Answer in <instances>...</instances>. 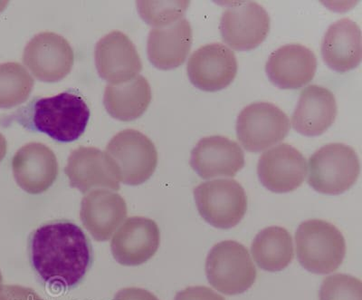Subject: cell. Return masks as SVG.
<instances>
[{
    "mask_svg": "<svg viewBox=\"0 0 362 300\" xmlns=\"http://www.w3.org/2000/svg\"><path fill=\"white\" fill-rule=\"evenodd\" d=\"M260 182L267 190L286 193L298 189L307 173V162L296 148L281 144L262 154L257 166Z\"/></svg>",
    "mask_w": 362,
    "mask_h": 300,
    "instance_id": "4fadbf2b",
    "label": "cell"
},
{
    "mask_svg": "<svg viewBox=\"0 0 362 300\" xmlns=\"http://www.w3.org/2000/svg\"><path fill=\"white\" fill-rule=\"evenodd\" d=\"M290 128L286 112L266 102L245 106L237 121L238 139L250 153H259L283 141Z\"/></svg>",
    "mask_w": 362,
    "mask_h": 300,
    "instance_id": "ba28073f",
    "label": "cell"
},
{
    "mask_svg": "<svg viewBox=\"0 0 362 300\" xmlns=\"http://www.w3.org/2000/svg\"><path fill=\"white\" fill-rule=\"evenodd\" d=\"M2 282H3V277H2V275H1V272H0V285H1Z\"/></svg>",
    "mask_w": 362,
    "mask_h": 300,
    "instance_id": "1f68e13d",
    "label": "cell"
},
{
    "mask_svg": "<svg viewBox=\"0 0 362 300\" xmlns=\"http://www.w3.org/2000/svg\"><path fill=\"white\" fill-rule=\"evenodd\" d=\"M174 300H226L214 290L206 287H189L182 292L177 293Z\"/></svg>",
    "mask_w": 362,
    "mask_h": 300,
    "instance_id": "83f0119b",
    "label": "cell"
},
{
    "mask_svg": "<svg viewBox=\"0 0 362 300\" xmlns=\"http://www.w3.org/2000/svg\"><path fill=\"white\" fill-rule=\"evenodd\" d=\"M190 166L202 179L234 177L245 166V154L235 141L213 135L202 138L193 148Z\"/></svg>",
    "mask_w": 362,
    "mask_h": 300,
    "instance_id": "e0dca14e",
    "label": "cell"
},
{
    "mask_svg": "<svg viewBox=\"0 0 362 300\" xmlns=\"http://www.w3.org/2000/svg\"><path fill=\"white\" fill-rule=\"evenodd\" d=\"M320 300H362V283L346 274L329 276L322 283Z\"/></svg>",
    "mask_w": 362,
    "mask_h": 300,
    "instance_id": "4316f807",
    "label": "cell"
},
{
    "mask_svg": "<svg viewBox=\"0 0 362 300\" xmlns=\"http://www.w3.org/2000/svg\"><path fill=\"white\" fill-rule=\"evenodd\" d=\"M192 45V25L182 18L166 27L151 29L148 38V57L158 69H177L185 62Z\"/></svg>",
    "mask_w": 362,
    "mask_h": 300,
    "instance_id": "44dd1931",
    "label": "cell"
},
{
    "mask_svg": "<svg viewBox=\"0 0 362 300\" xmlns=\"http://www.w3.org/2000/svg\"><path fill=\"white\" fill-rule=\"evenodd\" d=\"M89 118L90 109L82 96L66 91L37 99L25 127L59 143H71L85 133Z\"/></svg>",
    "mask_w": 362,
    "mask_h": 300,
    "instance_id": "7a4b0ae2",
    "label": "cell"
},
{
    "mask_svg": "<svg viewBox=\"0 0 362 300\" xmlns=\"http://www.w3.org/2000/svg\"><path fill=\"white\" fill-rule=\"evenodd\" d=\"M13 175L19 187L30 195H40L57 180L59 167L56 154L40 143H29L12 160Z\"/></svg>",
    "mask_w": 362,
    "mask_h": 300,
    "instance_id": "2e32d148",
    "label": "cell"
},
{
    "mask_svg": "<svg viewBox=\"0 0 362 300\" xmlns=\"http://www.w3.org/2000/svg\"><path fill=\"white\" fill-rule=\"evenodd\" d=\"M322 56L329 69L337 72L356 69L362 58L360 25L350 18L329 25L323 37Z\"/></svg>",
    "mask_w": 362,
    "mask_h": 300,
    "instance_id": "7402d4cb",
    "label": "cell"
},
{
    "mask_svg": "<svg viewBox=\"0 0 362 300\" xmlns=\"http://www.w3.org/2000/svg\"><path fill=\"white\" fill-rule=\"evenodd\" d=\"M317 58L308 47L289 44L271 54L266 64L268 79L281 89H298L312 81Z\"/></svg>",
    "mask_w": 362,
    "mask_h": 300,
    "instance_id": "ac0fdd59",
    "label": "cell"
},
{
    "mask_svg": "<svg viewBox=\"0 0 362 300\" xmlns=\"http://www.w3.org/2000/svg\"><path fill=\"white\" fill-rule=\"evenodd\" d=\"M105 154L117 170L119 182L140 185L153 176L158 151L153 141L134 129L119 132L110 141Z\"/></svg>",
    "mask_w": 362,
    "mask_h": 300,
    "instance_id": "8992f818",
    "label": "cell"
},
{
    "mask_svg": "<svg viewBox=\"0 0 362 300\" xmlns=\"http://www.w3.org/2000/svg\"><path fill=\"white\" fill-rule=\"evenodd\" d=\"M200 216L218 229H231L243 219L247 211V196L243 187L233 179L200 183L194 190Z\"/></svg>",
    "mask_w": 362,
    "mask_h": 300,
    "instance_id": "52a82bcc",
    "label": "cell"
},
{
    "mask_svg": "<svg viewBox=\"0 0 362 300\" xmlns=\"http://www.w3.org/2000/svg\"><path fill=\"white\" fill-rule=\"evenodd\" d=\"M251 251L261 269L270 272H281L293 260V238L286 229L272 226L257 235Z\"/></svg>",
    "mask_w": 362,
    "mask_h": 300,
    "instance_id": "cb8c5ba5",
    "label": "cell"
},
{
    "mask_svg": "<svg viewBox=\"0 0 362 300\" xmlns=\"http://www.w3.org/2000/svg\"><path fill=\"white\" fill-rule=\"evenodd\" d=\"M360 173V159L354 148L329 144L310 157L308 183L323 195H339L355 185Z\"/></svg>",
    "mask_w": 362,
    "mask_h": 300,
    "instance_id": "277c9868",
    "label": "cell"
},
{
    "mask_svg": "<svg viewBox=\"0 0 362 300\" xmlns=\"http://www.w3.org/2000/svg\"><path fill=\"white\" fill-rule=\"evenodd\" d=\"M113 300H160L153 293L140 288H125L119 290Z\"/></svg>",
    "mask_w": 362,
    "mask_h": 300,
    "instance_id": "f546056e",
    "label": "cell"
},
{
    "mask_svg": "<svg viewBox=\"0 0 362 300\" xmlns=\"http://www.w3.org/2000/svg\"><path fill=\"white\" fill-rule=\"evenodd\" d=\"M337 104L325 87L312 85L303 89L292 116L294 130L305 137H319L334 125Z\"/></svg>",
    "mask_w": 362,
    "mask_h": 300,
    "instance_id": "ffe728a7",
    "label": "cell"
},
{
    "mask_svg": "<svg viewBox=\"0 0 362 300\" xmlns=\"http://www.w3.org/2000/svg\"><path fill=\"white\" fill-rule=\"evenodd\" d=\"M187 70L190 82L197 88L206 92L221 91L234 81L238 60L225 45L208 44L190 56Z\"/></svg>",
    "mask_w": 362,
    "mask_h": 300,
    "instance_id": "8fae6325",
    "label": "cell"
},
{
    "mask_svg": "<svg viewBox=\"0 0 362 300\" xmlns=\"http://www.w3.org/2000/svg\"><path fill=\"white\" fill-rule=\"evenodd\" d=\"M151 102V88L144 76L130 81L106 86L103 104L109 115L122 122L141 117Z\"/></svg>",
    "mask_w": 362,
    "mask_h": 300,
    "instance_id": "603a6c76",
    "label": "cell"
},
{
    "mask_svg": "<svg viewBox=\"0 0 362 300\" xmlns=\"http://www.w3.org/2000/svg\"><path fill=\"white\" fill-rule=\"evenodd\" d=\"M206 274L213 288L223 294H242L254 285L257 269L243 244L225 241L211 248L206 261Z\"/></svg>",
    "mask_w": 362,
    "mask_h": 300,
    "instance_id": "5b68a950",
    "label": "cell"
},
{
    "mask_svg": "<svg viewBox=\"0 0 362 300\" xmlns=\"http://www.w3.org/2000/svg\"><path fill=\"white\" fill-rule=\"evenodd\" d=\"M160 244V232L153 219L131 217L113 235L111 250L122 266H139L156 254Z\"/></svg>",
    "mask_w": 362,
    "mask_h": 300,
    "instance_id": "7c38bea8",
    "label": "cell"
},
{
    "mask_svg": "<svg viewBox=\"0 0 362 300\" xmlns=\"http://www.w3.org/2000/svg\"><path fill=\"white\" fill-rule=\"evenodd\" d=\"M34 79L21 64H0V108H11L27 101Z\"/></svg>",
    "mask_w": 362,
    "mask_h": 300,
    "instance_id": "d4e9b609",
    "label": "cell"
},
{
    "mask_svg": "<svg viewBox=\"0 0 362 300\" xmlns=\"http://www.w3.org/2000/svg\"><path fill=\"white\" fill-rule=\"evenodd\" d=\"M70 185L87 193L95 188L118 191L117 170L107 154L95 147H83L72 151L64 168Z\"/></svg>",
    "mask_w": 362,
    "mask_h": 300,
    "instance_id": "9a60e30c",
    "label": "cell"
},
{
    "mask_svg": "<svg viewBox=\"0 0 362 300\" xmlns=\"http://www.w3.org/2000/svg\"><path fill=\"white\" fill-rule=\"evenodd\" d=\"M0 300H44L30 289L16 285H0Z\"/></svg>",
    "mask_w": 362,
    "mask_h": 300,
    "instance_id": "f1b7e54d",
    "label": "cell"
},
{
    "mask_svg": "<svg viewBox=\"0 0 362 300\" xmlns=\"http://www.w3.org/2000/svg\"><path fill=\"white\" fill-rule=\"evenodd\" d=\"M189 1H138L141 17L146 23L156 28L166 27L180 21L189 6Z\"/></svg>",
    "mask_w": 362,
    "mask_h": 300,
    "instance_id": "484cf974",
    "label": "cell"
},
{
    "mask_svg": "<svg viewBox=\"0 0 362 300\" xmlns=\"http://www.w3.org/2000/svg\"><path fill=\"white\" fill-rule=\"evenodd\" d=\"M95 59L99 76L112 85L130 81L142 70L134 44L128 35L118 30L97 42Z\"/></svg>",
    "mask_w": 362,
    "mask_h": 300,
    "instance_id": "5bb4252c",
    "label": "cell"
},
{
    "mask_svg": "<svg viewBox=\"0 0 362 300\" xmlns=\"http://www.w3.org/2000/svg\"><path fill=\"white\" fill-rule=\"evenodd\" d=\"M29 260L47 285L71 289L78 286L93 265V251L82 229L68 221H52L29 238Z\"/></svg>",
    "mask_w": 362,
    "mask_h": 300,
    "instance_id": "6da1fadb",
    "label": "cell"
},
{
    "mask_svg": "<svg viewBox=\"0 0 362 300\" xmlns=\"http://www.w3.org/2000/svg\"><path fill=\"white\" fill-rule=\"evenodd\" d=\"M6 149H8V144H6V138L4 135L0 133V163L6 156Z\"/></svg>",
    "mask_w": 362,
    "mask_h": 300,
    "instance_id": "4dcf8cb0",
    "label": "cell"
},
{
    "mask_svg": "<svg viewBox=\"0 0 362 300\" xmlns=\"http://www.w3.org/2000/svg\"><path fill=\"white\" fill-rule=\"evenodd\" d=\"M127 216V205L118 193L93 190L81 203V221L97 241L110 240Z\"/></svg>",
    "mask_w": 362,
    "mask_h": 300,
    "instance_id": "d6986e66",
    "label": "cell"
},
{
    "mask_svg": "<svg viewBox=\"0 0 362 300\" xmlns=\"http://www.w3.org/2000/svg\"><path fill=\"white\" fill-rule=\"evenodd\" d=\"M23 62L35 79L47 83L60 81L71 72L74 54L69 42L53 32L35 35L25 47Z\"/></svg>",
    "mask_w": 362,
    "mask_h": 300,
    "instance_id": "9c48e42d",
    "label": "cell"
},
{
    "mask_svg": "<svg viewBox=\"0 0 362 300\" xmlns=\"http://www.w3.org/2000/svg\"><path fill=\"white\" fill-rule=\"evenodd\" d=\"M296 244L297 259L310 272L332 273L344 262L345 238L338 228L328 221H303L297 229Z\"/></svg>",
    "mask_w": 362,
    "mask_h": 300,
    "instance_id": "3957f363",
    "label": "cell"
},
{
    "mask_svg": "<svg viewBox=\"0 0 362 300\" xmlns=\"http://www.w3.org/2000/svg\"><path fill=\"white\" fill-rule=\"evenodd\" d=\"M270 17L257 2H239L223 13L221 33L223 40L237 51L259 47L270 31Z\"/></svg>",
    "mask_w": 362,
    "mask_h": 300,
    "instance_id": "30bf717a",
    "label": "cell"
}]
</instances>
